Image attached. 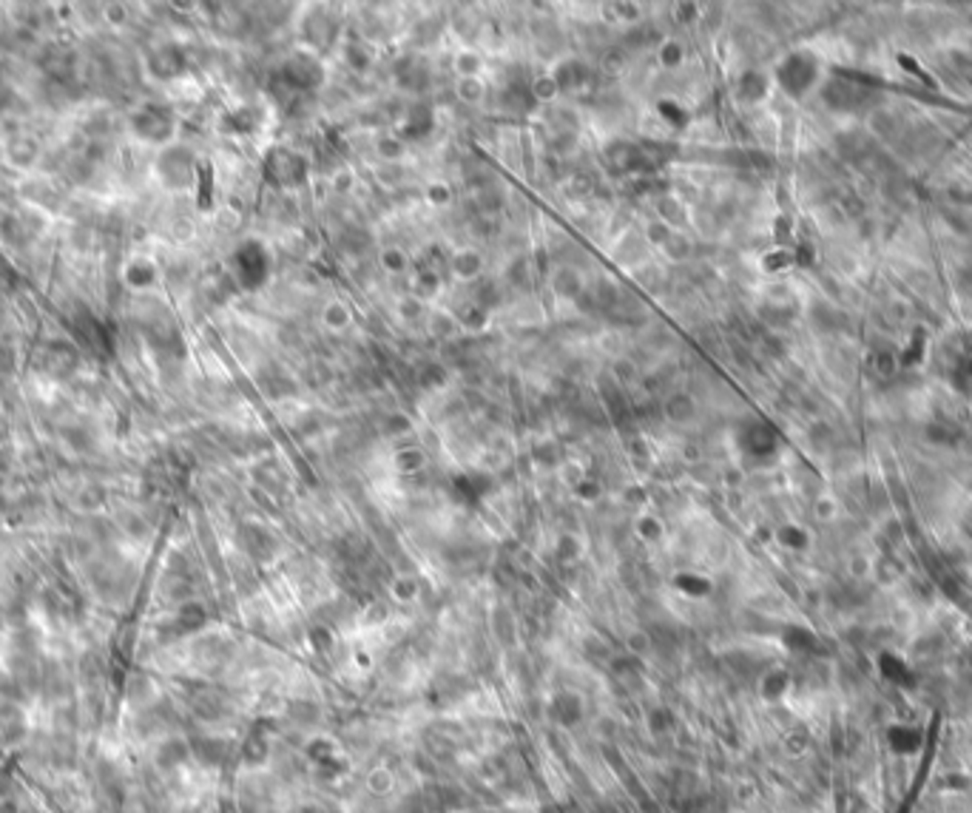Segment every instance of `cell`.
<instances>
[{"label": "cell", "instance_id": "obj_1", "mask_svg": "<svg viewBox=\"0 0 972 813\" xmlns=\"http://www.w3.org/2000/svg\"><path fill=\"white\" fill-rule=\"evenodd\" d=\"M230 273H234V282L253 294V290L265 287L270 279V254L262 242L248 239L242 242L234 259H230Z\"/></svg>", "mask_w": 972, "mask_h": 813}, {"label": "cell", "instance_id": "obj_2", "mask_svg": "<svg viewBox=\"0 0 972 813\" xmlns=\"http://www.w3.org/2000/svg\"><path fill=\"white\" fill-rule=\"evenodd\" d=\"M816 77H819V63L807 52H793L776 66V83L791 97H805L814 89Z\"/></svg>", "mask_w": 972, "mask_h": 813}, {"label": "cell", "instance_id": "obj_3", "mask_svg": "<svg viewBox=\"0 0 972 813\" xmlns=\"http://www.w3.org/2000/svg\"><path fill=\"white\" fill-rule=\"evenodd\" d=\"M265 180L273 185V188H299L304 180H308V163H304V157L290 151V149H270L268 157H265Z\"/></svg>", "mask_w": 972, "mask_h": 813}, {"label": "cell", "instance_id": "obj_4", "mask_svg": "<svg viewBox=\"0 0 972 813\" xmlns=\"http://www.w3.org/2000/svg\"><path fill=\"white\" fill-rule=\"evenodd\" d=\"M32 365L43 375H52V379H66V375H71L77 370L80 350L68 342H43L32 356Z\"/></svg>", "mask_w": 972, "mask_h": 813}, {"label": "cell", "instance_id": "obj_5", "mask_svg": "<svg viewBox=\"0 0 972 813\" xmlns=\"http://www.w3.org/2000/svg\"><path fill=\"white\" fill-rule=\"evenodd\" d=\"M157 173L168 188H173V191H182V188H188L197 180V159H194L191 151L182 149V145H171V149L159 151Z\"/></svg>", "mask_w": 972, "mask_h": 813}, {"label": "cell", "instance_id": "obj_6", "mask_svg": "<svg viewBox=\"0 0 972 813\" xmlns=\"http://www.w3.org/2000/svg\"><path fill=\"white\" fill-rule=\"evenodd\" d=\"M132 128L145 142H168L173 137V128H177V117L168 106L149 103L132 117Z\"/></svg>", "mask_w": 972, "mask_h": 813}, {"label": "cell", "instance_id": "obj_7", "mask_svg": "<svg viewBox=\"0 0 972 813\" xmlns=\"http://www.w3.org/2000/svg\"><path fill=\"white\" fill-rule=\"evenodd\" d=\"M282 80H285V85H290V89L316 92V89H322V83L327 80V71L318 57L293 54V57H287L282 66Z\"/></svg>", "mask_w": 972, "mask_h": 813}, {"label": "cell", "instance_id": "obj_8", "mask_svg": "<svg viewBox=\"0 0 972 813\" xmlns=\"http://www.w3.org/2000/svg\"><path fill=\"white\" fill-rule=\"evenodd\" d=\"M159 696H163V691H159L157 680L149 672H128L120 686V703L128 714L149 711L151 705H157Z\"/></svg>", "mask_w": 972, "mask_h": 813}, {"label": "cell", "instance_id": "obj_9", "mask_svg": "<svg viewBox=\"0 0 972 813\" xmlns=\"http://www.w3.org/2000/svg\"><path fill=\"white\" fill-rule=\"evenodd\" d=\"M75 333H77L80 344H83L85 350H89L94 358H108V356H111V350H114V339H111L108 327H106L103 322H100V318H97L94 313H89V310L80 313V316L75 318Z\"/></svg>", "mask_w": 972, "mask_h": 813}, {"label": "cell", "instance_id": "obj_10", "mask_svg": "<svg viewBox=\"0 0 972 813\" xmlns=\"http://www.w3.org/2000/svg\"><path fill=\"white\" fill-rule=\"evenodd\" d=\"M43 220L35 211H12L0 220V237L9 245H28L40 237Z\"/></svg>", "mask_w": 972, "mask_h": 813}, {"label": "cell", "instance_id": "obj_11", "mask_svg": "<svg viewBox=\"0 0 972 813\" xmlns=\"http://www.w3.org/2000/svg\"><path fill=\"white\" fill-rule=\"evenodd\" d=\"M145 66H149V75L157 77V80H177L180 75H185L188 60H185V52L180 46L165 43V46H159L149 54Z\"/></svg>", "mask_w": 972, "mask_h": 813}, {"label": "cell", "instance_id": "obj_12", "mask_svg": "<svg viewBox=\"0 0 972 813\" xmlns=\"http://www.w3.org/2000/svg\"><path fill=\"white\" fill-rule=\"evenodd\" d=\"M40 66L54 83L66 85V83H71V77H75L77 60H75V52H68L63 46H52V49H46V54H43Z\"/></svg>", "mask_w": 972, "mask_h": 813}, {"label": "cell", "instance_id": "obj_13", "mask_svg": "<svg viewBox=\"0 0 972 813\" xmlns=\"http://www.w3.org/2000/svg\"><path fill=\"white\" fill-rule=\"evenodd\" d=\"M449 268H453V273L458 276V279L472 282V279H478V276H481V270H484V256L478 254V251H472V248H463V251H458V254L453 256V262H449Z\"/></svg>", "mask_w": 972, "mask_h": 813}, {"label": "cell", "instance_id": "obj_14", "mask_svg": "<svg viewBox=\"0 0 972 813\" xmlns=\"http://www.w3.org/2000/svg\"><path fill=\"white\" fill-rule=\"evenodd\" d=\"M767 94V77L762 71H745L736 83V97L743 103H759V100Z\"/></svg>", "mask_w": 972, "mask_h": 813}, {"label": "cell", "instance_id": "obj_15", "mask_svg": "<svg viewBox=\"0 0 972 813\" xmlns=\"http://www.w3.org/2000/svg\"><path fill=\"white\" fill-rule=\"evenodd\" d=\"M435 125V114L427 103L421 106H413L410 109V117L404 120V128H401V137H424L430 134V128Z\"/></svg>", "mask_w": 972, "mask_h": 813}, {"label": "cell", "instance_id": "obj_16", "mask_svg": "<svg viewBox=\"0 0 972 813\" xmlns=\"http://www.w3.org/2000/svg\"><path fill=\"white\" fill-rule=\"evenodd\" d=\"M256 111L253 109H237V111H228L222 117V132L228 134H248L256 128Z\"/></svg>", "mask_w": 972, "mask_h": 813}, {"label": "cell", "instance_id": "obj_17", "mask_svg": "<svg viewBox=\"0 0 972 813\" xmlns=\"http://www.w3.org/2000/svg\"><path fill=\"white\" fill-rule=\"evenodd\" d=\"M586 75H589L586 66H583V63H577V60H569V63H563V66H558V68L552 71V77H555V83H558V89H577V85H583V83H586Z\"/></svg>", "mask_w": 972, "mask_h": 813}, {"label": "cell", "instance_id": "obj_18", "mask_svg": "<svg viewBox=\"0 0 972 813\" xmlns=\"http://www.w3.org/2000/svg\"><path fill=\"white\" fill-rule=\"evenodd\" d=\"M157 282V268L149 259H137L125 268V285L128 287H151Z\"/></svg>", "mask_w": 972, "mask_h": 813}, {"label": "cell", "instance_id": "obj_19", "mask_svg": "<svg viewBox=\"0 0 972 813\" xmlns=\"http://www.w3.org/2000/svg\"><path fill=\"white\" fill-rule=\"evenodd\" d=\"M743 441H745V449H751V453H757V455L771 453L774 449V430L765 427V424H753V427L745 430Z\"/></svg>", "mask_w": 972, "mask_h": 813}, {"label": "cell", "instance_id": "obj_20", "mask_svg": "<svg viewBox=\"0 0 972 813\" xmlns=\"http://www.w3.org/2000/svg\"><path fill=\"white\" fill-rule=\"evenodd\" d=\"M694 415V398L686 396V393H677L671 396L669 401H665V418L674 421V424H686V421H691Z\"/></svg>", "mask_w": 972, "mask_h": 813}, {"label": "cell", "instance_id": "obj_21", "mask_svg": "<svg viewBox=\"0 0 972 813\" xmlns=\"http://www.w3.org/2000/svg\"><path fill=\"white\" fill-rule=\"evenodd\" d=\"M657 60H660V66H665V68H679V66H683V60H686V49H683V43H679V40H665V43H660Z\"/></svg>", "mask_w": 972, "mask_h": 813}, {"label": "cell", "instance_id": "obj_22", "mask_svg": "<svg viewBox=\"0 0 972 813\" xmlns=\"http://www.w3.org/2000/svg\"><path fill=\"white\" fill-rule=\"evenodd\" d=\"M421 467H424V455H421V449H415V447H404V449H398V453H396V470H398L401 475H413V472H418Z\"/></svg>", "mask_w": 972, "mask_h": 813}, {"label": "cell", "instance_id": "obj_23", "mask_svg": "<svg viewBox=\"0 0 972 813\" xmlns=\"http://www.w3.org/2000/svg\"><path fill=\"white\" fill-rule=\"evenodd\" d=\"M458 318L455 313H432L430 316V333L432 336H453V333H458Z\"/></svg>", "mask_w": 972, "mask_h": 813}, {"label": "cell", "instance_id": "obj_24", "mask_svg": "<svg viewBox=\"0 0 972 813\" xmlns=\"http://www.w3.org/2000/svg\"><path fill=\"white\" fill-rule=\"evenodd\" d=\"M379 262H382V268L387 273H404V270H407V265H410V259H407V254H404L401 248H384L382 256H379Z\"/></svg>", "mask_w": 972, "mask_h": 813}, {"label": "cell", "instance_id": "obj_25", "mask_svg": "<svg viewBox=\"0 0 972 813\" xmlns=\"http://www.w3.org/2000/svg\"><path fill=\"white\" fill-rule=\"evenodd\" d=\"M325 325L330 330H344L347 325H350V310H347L341 302L327 304V308H325Z\"/></svg>", "mask_w": 972, "mask_h": 813}, {"label": "cell", "instance_id": "obj_26", "mask_svg": "<svg viewBox=\"0 0 972 813\" xmlns=\"http://www.w3.org/2000/svg\"><path fill=\"white\" fill-rule=\"evenodd\" d=\"M455 71L461 75V80H467V77H478V75H481V60H478V54H472V52H461V54L455 57Z\"/></svg>", "mask_w": 972, "mask_h": 813}, {"label": "cell", "instance_id": "obj_27", "mask_svg": "<svg viewBox=\"0 0 972 813\" xmlns=\"http://www.w3.org/2000/svg\"><path fill=\"white\" fill-rule=\"evenodd\" d=\"M458 97L463 100V103H481V97H484L481 80H478V77L458 80Z\"/></svg>", "mask_w": 972, "mask_h": 813}, {"label": "cell", "instance_id": "obj_28", "mask_svg": "<svg viewBox=\"0 0 972 813\" xmlns=\"http://www.w3.org/2000/svg\"><path fill=\"white\" fill-rule=\"evenodd\" d=\"M12 159H14V163H20V165H28V163H32V159L37 157V145L32 142V140H14L12 142Z\"/></svg>", "mask_w": 972, "mask_h": 813}, {"label": "cell", "instance_id": "obj_29", "mask_svg": "<svg viewBox=\"0 0 972 813\" xmlns=\"http://www.w3.org/2000/svg\"><path fill=\"white\" fill-rule=\"evenodd\" d=\"M375 149H379V154L384 159H398L404 154V140L396 137V134H387V137H382L379 142H375Z\"/></svg>", "mask_w": 972, "mask_h": 813}, {"label": "cell", "instance_id": "obj_30", "mask_svg": "<svg viewBox=\"0 0 972 813\" xmlns=\"http://www.w3.org/2000/svg\"><path fill=\"white\" fill-rule=\"evenodd\" d=\"M660 216H663V222H665V225H671V222H679V220H683V205H679V199L665 197V199L660 202Z\"/></svg>", "mask_w": 972, "mask_h": 813}, {"label": "cell", "instance_id": "obj_31", "mask_svg": "<svg viewBox=\"0 0 972 813\" xmlns=\"http://www.w3.org/2000/svg\"><path fill=\"white\" fill-rule=\"evenodd\" d=\"M646 237H648V242H655V245H669V239L674 234H671V225H665L663 220H655L646 228Z\"/></svg>", "mask_w": 972, "mask_h": 813}, {"label": "cell", "instance_id": "obj_32", "mask_svg": "<svg viewBox=\"0 0 972 813\" xmlns=\"http://www.w3.org/2000/svg\"><path fill=\"white\" fill-rule=\"evenodd\" d=\"M558 92H560V89H558L555 77H541L538 83H532V97H534V100H552Z\"/></svg>", "mask_w": 972, "mask_h": 813}, {"label": "cell", "instance_id": "obj_33", "mask_svg": "<svg viewBox=\"0 0 972 813\" xmlns=\"http://www.w3.org/2000/svg\"><path fill=\"white\" fill-rule=\"evenodd\" d=\"M612 370H615V375H617L620 382H634L637 379V365H634L631 358H626V356L617 358Z\"/></svg>", "mask_w": 972, "mask_h": 813}, {"label": "cell", "instance_id": "obj_34", "mask_svg": "<svg viewBox=\"0 0 972 813\" xmlns=\"http://www.w3.org/2000/svg\"><path fill=\"white\" fill-rule=\"evenodd\" d=\"M398 308H401V316L407 318V322H413V318H418L421 310H424V302H421L418 296H407V299H401Z\"/></svg>", "mask_w": 972, "mask_h": 813}, {"label": "cell", "instance_id": "obj_35", "mask_svg": "<svg viewBox=\"0 0 972 813\" xmlns=\"http://www.w3.org/2000/svg\"><path fill=\"white\" fill-rule=\"evenodd\" d=\"M427 197H430L432 205H449V199H453V191H449V185L435 182V185H430Z\"/></svg>", "mask_w": 972, "mask_h": 813}, {"label": "cell", "instance_id": "obj_36", "mask_svg": "<svg viewBox=\"0 0 972 813\" xmlns=\"http://www.w3.org/2000/svg\"><path fill=\"white\" fill-rule=\"evenodd\" d=\"M14 287H18V276H14V270H12V268L0 265V296L14 294Z\"/></svg>", "mask_w": 972, "mask_h": 813}, {"label": "cell", "instance_id": "obj_37", "mask_svg": "<svg viewBox=\"0 0 972 813\" xmlns=\"http://www.w3.org/2000/svg\"><path fill=\"white\" fill-rule=\"evenodd\" d=\"M387 430H390V432H410L413 427H410V418H404V415H390Z\"/></svg>", "mask_w": 972, "mask_h": 813}, {"label": "cell", "instance_id": "obj_38", "mask_svg": "<svg viewBox=\"0 0 972 813\" xmlns=\"http://www.w3.org/2000/svg\"><path fill=\"white\" fill-rule=\"evenodd\" d=\"M14 367V353L9 347H0V373H9Z\"/></svg>", "mask_w": 972, "mask_h": 813}, {"label": "cell", "instance_id": "obj_39", "mask_svg": "<svg viewBox=\"0 0 972 813\" xmlns=\"http://www.w3.org/2000/svg\"><path fill=\"white\" fill-rule=\"evenodd\" d=\"M9 512H12V510H9V501H6V498H4V495H0V527H4V524H6V518H9Z\"/></svg>", "mask_w": 972, "mask_h": 813}]
</instances>
